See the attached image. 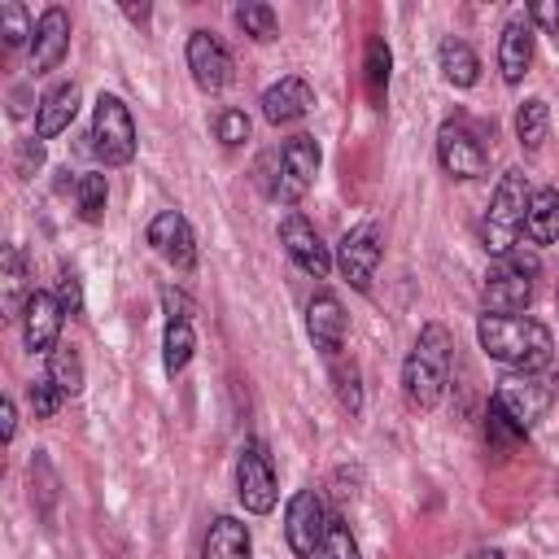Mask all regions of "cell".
Listing matches in <instances>:
<instances>
[{
  "label": "cell",
  "instance_id": "7402d4cb",
  "mask_svg": "<svg viewBox=\"0 0 559 559\" xmlns=\"http://www.w3.org/2000/svg\"><path fill=\"white\" fill-rule=\"evenodd\" d=\"M524 236H528L533 245H555V240H559V192H555V188H537V192L528 197Z\"/></svg>",
  "mask_w": 559,
  "mask_h": 559
},
{
  "label": "cell",
  "instance_id": "d590c367",
  "mask_svg": "<svg viewBox=\"0 0 559 559\" xmlns=\"http://www.w3.org/2000/svg\"><path fill=\"white\" fill-rule=\"evenodd\" d=\"M57 301H61L66 314H79V310H83V293H79V275H74V271H61V280H57Z\"/></svg>",
  "mask_w": 559,
  "mask_h": 559
},
{
  "label": "cell",
  "instance_id": "5b68a950",
  "mask_svg": "<svg viewBox=\"0 0 559 559\" xmlns=\"http://www.w3.org/2000/svg\"><path fill=\"white\" fill-rule=\"evenodd\" d=\"M319 175V144L314 135H293L284 148H275V183H271V201L297 205L310 183Z\"/></svg>",
  "mask_w": 559,
  "mask_h": 559
},
{
  "label": "cell",
  "instance_id": "60d3db41",
  "mask_svg": "<svg viewBox=\"0 0 559 559\" xmlns=\"http://www.w3.org/2000/svg\"><path fill=\"white\" fill-rule=\"evenodd\" d=\"M0 419H4V441H13V432H17V415H13V402H9V397L0 402Z\"/></svg>",
  "mask_w": 559,
  "mask_h": 559
},
{
  "label": "cell",
  "instance_id": "7bdbcfd3",
  "mask_svg": "<svg viewBox=\"0 0 559 559\" xmlns=\"http://www.w3.org/2000/svg\"><path fill=\"white\" fill-rule=\"evenodd\" d=\"M476 559H502V555H498V550H480Z\"/></svg>",
  "mask_w": 559,
  "mask_h": 559
},
{
  "label": "cell",
  "instance_id": "ba28073f",
  "mask_svg": "<svg viewBox=\"0 0 559 559\" xmlns=\"http://www.w3.org/2000/svg\"><path fill=\"white\" fill-rule=\"evenodd\" d=\"M380 258H384V240H380V227H376V223L349 227V231L341 236V245H336V266H341V275H345L358 293L371 288V275H376Z\"/></svg>",
  "mask_w": 559,
  "mask_h": 559
},
{
  "label": "cell",
  "instance_id": "f1b7e54d",
  "mask_svg": "<svg viewBox=\"0 0 559 559\" xmlns=\"http://www.w3.org/2000/svg\"><path fill=\"white\" fill-rule=\"evenodd\" d=\"M74 192H79V218L83 223H100V214H105V175H83L79 183H74Z\"/></svg>",
  "mask_w": 559,
  "mask_h": 559
},
{
  "label": "cell",
  "instance_id": "52a82bcc",
  "mask_svg": "<svg viewBox=\"0 0 559 559\" xmlns=\"http://www.w3.org/2000/svg\"><path fill=\"white\" fill-rule=\"evenodd\" d=\"M328 524H332V515H328V507H323V498H319L314 489H301V493L288 498L284 537H288V550H293L297 559H314V550H319L323 537H328Z\"/></svg>",
  "mask_w": 559,
  "mask_h": 559
},
{
  "label": "cell",
  "instance_id": "ab89813d",
  "mask_svg": "<svg viewBox=\"0 0 559 559\" xmlns=\"http://www.w3.org/2000/svg\"><path fill=\"white\" fill-rule=\"evenodd\" d=\"M39 162H44V140H26L17 153V170L31 175V170H39Z\"/></svg>",
  "mask_w": 559,
  "mask_h": 559
},
{
  "label": "cell",
  "instance_id": "d6a6232c",
  "mask_svg": "<svg viewBox=\"0 0 559 559\" xmlns=\"http://www.w3.org/2000/svg\"><path fill=\"white\" fill-rule=\"evenodd\" d=\"M0 35H4L9 48H17L26 35H35V26L26 22V9H22V4H13V0L0 4Z\"/></svg>",
  "mask_w": 559,
  "mask_h": 559
},
{
  "label": "cell",
  "instance_id": "5bb4252c",
  "mask_svg": "<svg viewBox=\"0 0 559 559\" xmlns=\"http://www.w3.org/2000/svg\"><path fill=\"white\" fill-rule=\"evenodd\" d=\"M148 245L170 262V266H179V271H192L197 266V240H192V227H188V218L179 214V210H162L153 223H148Z\"/></svg>",
  "mask_w": 559,
  "mask_h": 559
},
{
  "label": "cell",
  "instance_id": "b9f144b4",
  "mask_svg": "<svg viewBox=\"0 0 559 559\" xmlns=\"http://www.w3.org/2000/svg\"><path fill=\"white\" fill-rule=\"evenodd\" d=\"M122 13H127L131 22H148V4H122Z\"/></svg>",
  "mask_w": 559,
  "mask_h": 559
},
{
  "label": "cell",
  "instance_id": "8d00e7d4",
  "mask_svg": "<svg viewBox=\"0 0 559 559\" xmlns=\"http://www.w3.org/2000/svg\"><path fill=\"white\" fill-rule=\"evenodd\" d=\"M162 310H166L170 323H188V314H192V297H188L183 288H162Z\"/></svg>",
  "mask_w": 559,
  "mask_h": 559
},
{
  "label": "cell",
  "instance_id": "ac0fdd59",
  "mask_svg": "<svg viewBox=\"0 0 559 559\" xmlns=\"http://www.w3.org/2000/svg\"><path fill=\"white\" fill-rule=\"evenodd\" d=\"M306 328H310L314 349H323L328 358L341 354V345H345V310H341V301H336L332 293L310 297V306H306Z\"/></svg>",
  "mask_w": 559,
  "mask_h": 559
},
{
  "label": "cell",
  "instance_id": "83f0119b",
  "mask_svg": "<svg viewBox=\"0 0 559 559\" xmlns=\"http://www.w3.org/2000/svg\"><path fill=\"white\" fill-rule=\"evenodd\" d=\"M192 349H197L192 323H166V336H162V362H166V371H170V376H179V371L188 367Z\"/></svg>",
  "mask_w": 559,
  "mask_h": 559
},
{
  "label": "cell",
  "instance_id": "f546056e",
  "mask_svg": "<svg viewBox=\"0 0 559 559\" xmlns=\"http://www.w3.org/2000/svg\"><path fill=\"white\" fill-rule=\"evenodd\" d=\"M236 22H240V31L253 35V39H275V9H271V4L249 0V4L236 9Z\"/></svg>",
  "mask_w": 559,
  "mask_h": 559
},
{
  "label": "cell",
  "instance_id": "e575fe53",
  "mask_svg": "<svg viewBox=\"0 0 559 559\" xmlns=\"http://www.w3.org/2000/svg\"><path fill=\"white\" fill-rule=\"evenodd\" d=\"M57 406H61V389L52 380H35L31 384V411H35V419H52Z\"/></svg>",
  "mask_w": 559,
  "mask_h": 559
},
{
  "label": "cell",
  "instance_id": "8992f818",
  "mask_svg": "<svg viewBox=\"0 0 559 559\" xmlns=\"http://www.w3.org/2000/svg\"><path fill=\"white\" fill-rule=\"evenodd\" d=\"M236 498L245 502V511L266 515L280 498V480H275V463L266 454L262 441H245L240 459H236Z\"/></svg>",
  "mask_w": 559,
  "mask_h": 559
},
{
  "label": "cell",
  "instance_id": "d4e9b609",
  "mask_svg": "<svg viewBox=\"0 0 559 559\" xmlns=\"http://www.w3.org/2000/svg\"><path fill=\"white\" fill-rule=\"evenodd\" d=\"M546 127H550V109H546V100H542V96L524 100V105H520V114H515V135H520V144H524L528 153H537V148H542Z\"/></svg>",
  "mask_w": 559,
  "mask_h": 559
},
{
  "label": "cell",
  "instance_id": "d6986e66",
  "mask_svg": "<svg viewBox=\"0 0 559 559\" xmlns=\"http://www.w3.org/2000/svg\"><path fill=\"white\" fill-rule=\"evenodd\" d=\"M533 66V26L528 17H511L502 26V39H498V70L507 83H520Z\"/></svg>",
  "mask_w": 559,
  "mask_h": 559
},
{
  "label": "cell",
  "instance_id": "2e32d148",
  "mask_svg": "<svg viewBox=\"0 0 559 559\" xmlns=\"http://www.w3.org/2000/svg\"><path fill=\"white\" fill-rule=\"evenodd\" d=\"M70 48V13L66 9H44L39 22H35V35H31V70L35 74H48L52 66H61Z\"/></svg>",
  "mask_w": 559,
  "mask_h": 559
},
{
  "label": "cell",
  "instance_id": "3957f363",
  "mask_svg": "<svg viewBox=\"0 0 559 559\" xmlns=\"http://www.w3.org/2000/svg\"><path fill=\"white\" fill-rule=\"evenodd\" d=\"M528 183L520 170H507L493 188V201H489V214L480 223V236H485V249L507 258L515 249V236L524 231V210H528Z\"/></svg>",
  "mask_w": 559,
  "mask_h": 559
},
{
  "label": "cell",
  "instance_id": "ffe728a7",
  "mask_svg": "<svg viewBox=\"0 0 559 559\" xmlns=\"http://www.w3.org/2000/svg\"><path fill=\"white\" fill-rule=\"evenodd\" d=\"M79 114V83H61L52 87L39 105H35V140H52L61 135Z\"/></svg>",
  "mask_w": 559,
  "mask_h": 559
},
{
  "label": "cell",
  "instance_id": "4316f807",
  "mask_svg": "<svg viewBox=\"0 0 559 559\" xmlns=\"http://www.w3.org/2000/svg\"><path fill=\"white\" fill-rule=\"evenodd\" d=\"M524 437H528V432L515 428L511 415H507L498 402H489V411H485V441H489V450H498V459H502V454H511Z\"/></svg>",
  "mask_w": 559,
  "mask_h": 559
},
{
  "label": "cell",
  "instance_id": "cb8c5ba5",
  "mask_svg": "<svg viewBox=\"0 0 559 559\" xmlns=\"http://www.w3.org/2000/svg\"><path fill=\"white\" fill-rule=\"evenodd\" d=\"M26 301V253L17 245H4V319H22Z\"/></svg>",
  "mask_w": 559,
  "mask_h": 559
},
{
  "label": "cell",
  "instance_id": "7a4b0ae2",
  "mask_svg": "<svg viewBox=\"0 0 559 559\" xmlns=\"http://www.w3.org/2000/svg\"><path fill=\"white\" fill-rule=\"evenodd\" d=\"M450 349H454L450 332H445L441 323H428V328L419 332L415 349L406 354V362H402V389H406V397H411L419 411H432V406L441 402L445 376H450Z\"/></svg>",
  "mask_w": 559,
  "mask_h": 559
},
{
  "label": "cell",
  "instance_id": "30bf717a",
  "mask_svg": "<svg viewBox=\"0 0 559 559\" xmlns=\"http://www.w3.org/2000/svg\"><path fill=\"white\" fill-rule=\"evenodd\" d=\"M188 70H192V83L201 92H223L231 83V52L223 48V39H214L210 31H192L188 35Z\"/></svg>",
  "mask_w": 559,
  "mask_h": 559
},
{
  "label": "cell",
  "instance_id": "9a60e30c",
  "mask_svg": "<svg viewBox=\"0 0 559 559\" xmlns=\"http://www.w3.org/2000/svg\"><path fill=\"white\" fill-rule=\"evenodd\" d=\"M61 301L52 293H35L31 288V301L22 310V341L31 354H52L57 349V336H61Z\"/></svg>",
  "mask_w": 559,
  "mask_h": 559
},
{
  "label": "cell",
  "instance_id": "603a6c76",
  "mask_svg": "<svg viewBox=\"0 0 559 559\" xmlns=\"http://www.w3.org/2000/svg\"><path fill=\"white\" fill-rule=\"evenodd\" d=\"M437 61H441V74H445L454 87H472V83L480 79V57H476L463 39H441Z\"/></svg>",
  "mask_w": 559,
  "mask_h": 559
},
{
  "label": "cell",
  "instance_id": "7c38bea8",
  "mask_svg": "<svg viewBox=\"0 0 559 559\" xmlns=\"http://www.w3.org/2000/svg\"><path fill=\"white\" fill-rule=\"evenodd\" d=\"M489 402H498V406L511 415V424L528 432V428H533V424L546 415V406H550V393H546V389H542L533 376H524V371H520V376H502Z\"/></svg>",
  "mask_w": 559,
  "mask_h": 559
},
{
  "label": "cell",
  "instance_id": "836d02e7",
  "mask_svg": "<svg viewBox=\"0 0 559 559\" xmlns=\"http://www.w3.org/2000/svg\"><path fill=\"white\" fill-rule=\"evenodd\" d=\"M214 131H218V140L223 144H245L249 140V118H245V109H223L218 118H214Z\"/></svg>",
  "mask_w": 559,
  "mask_h": 559
},
{
  "label": "cell",
  "instance_id": "e0dca14e",
  "mask_svg": "<svg viewBox=\"0 0 559 559\" xmlns=\"http://www.w3.org/2000/svg\"><path fill=\"white\" fill-rule=\"evenodd\" d=\"M310 105H314V92H310V83L297 79V74H288V79H280V83H271V87L262 92V118L275 122V127L306 118Z\"/></svg>",
  "mask_w": 559,
  "mask_h": 559
},
{
  "label": "cell",
  "instance_id": "4fadbf2b",
  "mask_svg": "<svg viewBox=\"0 0 559 559\" xmlns=\"http://www.w3.org/2000/svg\"><path fill=\"white\" fill-rule=\"evenodd\" d=\"M280 245L288 249V258H293L306 275L323 280V275L332 271V253H328V245L319 240V231H314V223H310L306 214H288V218L280 223Z\"/></svg>",
  "mask_w": 559,
  "mask_h": 559
},
{
  "label": "cell",
  "instance_id": "484cf974",
  "mask_svg": "<svg viewBox=\"0 0 559 559\" xmlns=\"http://www.w3.org/2000/svg\"><path fill=\"white\" fill-rule=\"evenodd\" d=\"M48 380L61 389V397L83 393V362H79V354L66 349V345H57V349L48 354Z\"/></svg>",
  "mask_w": 559,
  "mask_h": 559
},
{
  "label": "cell",
  "instance_id": "4dcf8cb0",
  "mask_svg": "<svg viewBox=\"0 0 559 559\" xmlns=\"http://www.w3.org/2000/svg\"><path fill=\"white\" fill-rule=\"evenodd\" d=\"M389 66H393L389 44H384V39H371V44H367V92H371V100L384 96V87H389Z\"/></svg>",
  "mask_w": 559,
  "mask_h": 559
},
{
  "label": "cell",
  "instance_id": "ee69618b",
  "mask_svg": "<svg viewBox=\"0 0 559 559\" xmlns=\"http://www.w3.org/2000/svg\"><path fill=\"white\" fill-rule=\"evenodd\" d=\"M555 489H559V480H555Z\"/></svg>",
  "mask_w": 559,
  "mask_h": 559
},
{
  "label": "cell",
  "instance_id": "74e56055",
  "mask_svg": "<svg viewBox=\"0 0 559 559\" xmlns=\"http://www.w3.org/2000/svg\"><path fill=\"white\" fill-rule=\"evenodd\" d=\"M336 393H341V402H345V411H358L362 406V389H358V371L349 367H336Z\"/></svg>",
  "mask_w": 559,
  "mask_h": 559
},
{
  "label": "cell",
  "instance_id": "f35d334b",
  "mask_svg": "<svg viewBox=\"0 0 559 559\" xmlns=\"http://www.w3.org/2000/svg\"><path fill=\"white\" fill-rule=\"evenodd\" d=\"M528 17H533L546 35H555V39H559V4H555V0H537V4L528 9Z\"/></svg>",
  "mask_w": 559,
  "mask_h": 559
},
{
  "label": "cell",
  "instance_id": "8fae6325",
  "mask_svg": "<svg viewBox=\"0 0 559 559\" xmlns=\"http://www.w3.org/2000/svg\"><path fill=\"white\" fill-rule=\"evenodd\" d=\"M480 297H485V314H520L533 301V280L524 271H515L507 258H498L485 275Z\"/></svg>",
  "mask_w": 559,
  "mask_h": 559
},
{
  "label": "cell",
  "instance_id": "44dd1931",
  "mask_svg": "<svg viewBox=\"0 0 559 559\" xmlns=\"http://www.w3.org/2000/svg\"><path fill=\"white\" fill-rule=\"evenodd\" d=\"M253 542H249V528L236 520V515H218L205 533V546H201V559H249Z\"/></svg>",
  "mask_w": 559,
  "mask_h": 559
},
{
  "label": "cell",
  "instance_id": "277c9868",
  "mask_svg": "<svg viewBox=\"0 0 559 559\" xmlns=\"http://www.w3.org/2000/svg\"><path fill=\"white\" fill-rule=\"evenodd\" d=\"M92 148L105 166H127L135 157V122H131V109L114 96V92H100L96 96V109H92Z\"/></svg>",
  "mask_w": 559,
  "mask_h": 559
},
{
  "label": "cell",
  "instance_id": "9c48e42d",
  "mask_svg": "<svg viewBox=\"0 0 559 559\" xmlns=\"http://www.w3.org/2000/svg\"><path fill=\"white\" fill-rule=\"evenodd\" d=\"M437 162L454 179H476V175H485V144L463 118H450L437 131Z\"/></svg>",
  "mask_w": 559,
  "mask_h": 559
},
{
  "label": "cell",
  "instance_id": "6da1fadb",
  "mask_svg": "<svg viewBox=\"0 0 559 559\" xmlns=\"http://www.w3.org/2000/svg\"><path fill=\"white\" fill-rule=\"evenodd\" d=\"M476 341H480V349H485L493 362L515 367V371H524V376L550 367V358H555V336H550V328L537 323V319H528V314H480Z\"/></svg>",
  "mask_w": 559,
  "mask_h": 559
},
{
  "label": "cell",
  "instance_id": "1f68e13d",
  "mask_svg": "<svg viewBox=\"0 0 559 559\" xmlns=\"http://www.w3.org/2000/svg\"><path fill=\"white\" fill-rule=\"evenodd\" d=\"M314 559H362V555H358V542H354V533H349L341 520H332V524H328V537H323V546L314 550Z\"/></svg>",
  "mask_w": 559,
  "mask_h": 559
}]
</instances>
